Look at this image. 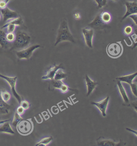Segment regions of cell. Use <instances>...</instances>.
Here are the masks:
<instances>
[{
	"instance_id": "1",
	"label": "cell",
	"mask_w": 137,
	"mask_h": 146,
	"mask_svg": "<svg viewBox=\"0 0 137 146\" xmlns=\"http://www.w3.org/2000/svg\"><path fill=\"white\" fill-rule=\"evenodd\" d=\"M63 42H70L75 43L74 37L69 28L67 19H63L61 21L57 31V38L55 46Z\"/></svg>"
},
{
	"instance_id": "2",
	"label": "cell",
	"mask_w": 137,
	"mask_h": 146,
	"mask_svg": "<svg viewBox=\"0 0 137 146\" xmlns=\"http://www.w3.org/2000/svg\"><path fill=\"white\" fill-rule=\"evenodd\" d=\"M31 36L25 31H18L15 35L12 49H23L27 47L30 44Z\"/></svg>"
},
{
	"instance_id": "3",
	"label": "cell",
	"mask_w": 137,
	"mask_h": 146,
	"mask_svg": "<svg viewBox=\"0 0 137 146\" xmlns=\"http://www.w3.org/2000/svg\"><path fill=\"white\" fill-rule=\"evenodd\" d=\"M106 52L111 58H118L123 53V46L120 42L109 43L106 48Z\"/></svg>"
},
{
	"instance_id": "4",
	"label": "cell",
	"mask_w": 137,
	"mask_h": 146,
	"mask_svg": "<svg viewBox=\"0 0 137 146\" xmlns=\"http://www.w3.org/2000/svg\"><path fill=\"white\" fill-rule=\"evenodd\" d=\"M18 132L22 135L30 134L33 129V125L30 119H22L16 126Z\"/></svg>"
},
{
	"instance_id": "5",
	"label": "cell",
	"mask_w": 137,
	"mask_h": 146,
	"mask_svg": "<svg viewBox=\"0 0 137 146\" xmlns=\"http://www.w3.org/2000/svg\"><path fill=\"white\" fill-rule=\"evenodd\" d=\"M0 78L4 79L8 83L9 85L11 88L12 92L14 96L17 100L19 103H20L21 102L22 100L21 97L18 94L15 89L16 83L17 80V77H12L7 76L3 75L0 74Z\"/></svg>"
},
{
	"instance_id": "6",
	"label": "cell",
	"mask_w": 137,
	"mask_h": 146,
	"mask_svg": "<svg viewBox=\"0 0 137 146\" xmlns=\"http://www.w3.org/2000/svg\"><path fill=\"white\" fill-rule=\"evenodd\" d=\"M40 47L39 45H32L24 50L18 51L16 54L20 60H28L32 56L34 51Z\"/></svg>"
},
{
	"instance_id": "7",
	"label": "cell",
	"mask_w": 137,
	"mask_h": 146,
	"mask_svg": "<svg viewBox=\"0 0 137 146\" xmlns=\"http://www.w3.org/2000/svg\"><path fill=\"white\" fill-rule=\"evenodd\" d=\"M82 33L86 45L90 48H92V41L94 31L92 29L88 28H82Z\"/></svg>"
},
{
	"instance_id": "8",
	"label": "cell",
	"mask_w": 137,
	"mask_h": 146,
	"mask_svg": "<svg viewBox=\"0 0 137 146\" xmlns=\"http://www.w3.org/2000/svg\"><path fill=\"white\" fill-rule=\"evenodd\" d=\"M126 13L123 16L122 20L125 19L127 17H128L132 15L137 14V4L136 2L127 1L126 3Z\"/></svg>"
},
{
	"instance_id": "9",
	"label": "cell",
	"mask_w": 137,
	"mask_h": 146,
	"mask_svg": "<svg viewBox=\"0 0 137 146\" xmlns=\"http://www.w3.org/2000/svg\"><path fill=\"white\" fill-rule=\"evenodd\" d=\"M1 11L2 14L3 22H5L11 19H14L18 17V14L16 11L12 10L7 7L2 9Z\"/></svg>"
},
{
	"instance_id": "10",
	"label": "cell",
	"mask_w": 137,
	"mask_h": 146,
	"mask_svg": "<svg viewBox=\"0 0 137 146\" xmlns=\"http://www.w3.org/2000/svg\"><path fill=\"white\" fill-rule=\"evenodd\" d=\"M109 97H107L105 99L98 102H92V104L96 106L102 113V116H106V110L109 102Z\"/></svg>"
},
{
	"instance_id": "11",
	"label": "cell",
	"mask_w": 137,
	"mask_h": 146,
	"mask_svg": "<svg viewBox=\"0 0 137 146\" xmlns=\"http://www.w3.org/2000/svg\"><path fill=\"white\" fill-rule=\"evenodd\" d=\"M60 68H62V65H55L54 66L52 67L49 69V70L47 72L46 75L42 77V79L53 80L54 79L56 72Z\"/></svg>"
},
{
	"instance_id": "12",
	"label": "cell",
	"mask_w": 137,
	"mask_h": 146,
	"mask_svg": "<svg viewBox=\"0 0 137 146\" xmlns=\"http://www.w3.org/2000/svg\"><path fill=\"white\" fill-rule=\"evenodd\" d=\"M86 86L87 89V93L86 96H88L93 92V90L96 88L97 84L96 82L90 79V78L87 75L86 76Z\"/></svg>"
},
{
	"instance_id": "13",
	"label": "cell",
	"mask_w": 137,
	"mask_h": 146,
	"mask_svg": "<svg viewBox=\"0 0 137 146\" xmlns=\"http://www.w3.org/2000/svg\"><path fill=\"white\" fill-rule=\"evenodd\" d=\"M11 106L4 101L1 96L0 91V114H7L9 112V109Z\"/></svg>"
},
{
	"instance_id": "14",
	"label": "cell",
	"mask_w": 137,
	"mask_h": 146,
	"mask_svg": "<svg viewBox=\"0 0 137 146\" xmlns=\"http://www.w3.org/2000/svg\"><path fill=\"white\" fill-rule=\"evenodd\" d=\"M53 80L52 84L55 88L61 90V91L63 92H66L68 90V86L65 84L61 80Z\"/></svg>"
},
{
	"instance_id": "15",
	"label": "cell",
	"mask_w": 137,
	"mask_h": 146,
	"mask_svg": "<svg viewBox=\"0 0 137 146\" xmlns=\"http://www.w3.org/2000/svg\"><path fill=\"white\" fill-rule=\"evenodd\" d=\"M9 44L6 39V33L0 28V46L2 48L5 49L9 47Z\"/></svg>"
},
{
	"instance_id": "16",
	"label": "cell",
	"mask_w": 137,
	"mask_h": 146,
	"mask_svg": "<svg viewBox=\"0 0 137 146\" xmlns=\"http://www.w3.org/2000/svg\"><path fill=\"white\" fill-rule=\"evenodd\" d=\"M9 121L4 123L0 127V133H7V134L14 135V131L12 129Z\"/></svg>"
},
{
	"instance_id": "17",
	"label": "cell",
	"mask_w": 137,
	"mask_h": 146,
	"mask_svg": "<svg viewBox=\"0 0 137 146\" xmlns=\"http://www.w3.org/2000/svg\"><path fill=\"white\" fill-rule=\"evenodd\" d=\"M137 75V73L136 72V73L131 74L120 77L117 78V79L119 80L121 82L127 83L130 85L132 84L133 80L135 78Z\"/></svg>"
},
{
	"instance_id": "18",
	"label": "cell",
	"mask_w": 137,
	"mask_h": 146,
	"mask_svg": "<svg viewBox=\"0 0 137 146\" xmlns=\"http://www.w3.org/2000/svg\"><path fill=\"white\" fill-rule=\"evenodd\" d=\"M23 21L22 18L21 17H18L13 19L11 21L7 23L6 24L4 25L1 28L4 29L6 28L9 25L12 24L15 25V26H21L23 23Z\"/></svg>"
},
{
	"instance_id": "19",
	"label": "cell",
	"mask_w": 137,
	"mask_h": 146,
	"mask_svg": "<svg viewBox=\"0 0 137 146\" xmlns=\"http://www.w3.org/2000/svg\"><path fill=\"white\" fill-rule=\"evenodd\" d=\"M118 86L119 91H120V94L122 95L124 102H125L126 103H129V100L128 98V96H127V94H126L125 89L122 86V83L120 80L118 81Z\"/></svg>"
},
{
	"instance_id": "20",
	"label": "cell",
	"mask_w": 137,
	"mask_h": 146,
	"mask_svg": "<svg viewBox=\"0 0 137 146\" xmlns=\"http://www.w3.org/2000/svg\"><path fill=\"white\" fill-rule=\"evenodd\" d=\"M100 18L102 23H109L111 20V15L107 12H104L100 14Z\"/></svg>"
},
{
	"instance_id": "21",
	"label": "cell",
	"mask_w": 137,
	"mask_h": 146,
	"mask_svg": "<svg viewBox=\"0 0 137 146\" xmlns=\"http://www.w3.org/2000/svg\"><path fill=\"white\" fill-rule=\"evenodd\" d=\"M98 145L100 146H112L118 145V143H115L111 140H100L97 142Z\"/></svg>"
},
{
	"instance_id": "22",
	"label": "cell",
	"mask_w": 137,
	"mask_h": 146,
	"mask_svg": "<svg viewBox=\"0 0 137 146\" xmlns=\"http://www.w3.org/2000/svg\"><path fill=\"white\" fill-rule=\"evenodd\" d=\"M67 77V74L66 73L63 72L62 68L59 69L55 74L54 77V80H62L63 79Z\"/></svg>"
},
{
	"instance_id": "23",
	"label": "cell",
	"mask_w": 137,
	"mask_h": 146,
	"mask_svg": "<svg viewBox=\"0 0 137 146\" xmlns=\"http://www.w3.org/2000/svg\"><path fill=\"white\" fill-rule=\"evenodd\" d=\"M52 140H53V137H52L44 138L36 144L35 146H46L48 144L50 143Z\"/></svg>"
},
{
	"instance_id": "24",
	"label": "cell",
	"mask_w": 137,
	"mask_h": 146,
	"mask_svg": "<svg viewBox=\"0 0 137 146\" xmlns=\"http://www.w3.org/2000/svg\"><path fill=\"white\" fill-rule=\"evenodd\" d=\"M22 119H23V118H21L20 114H19L16 111L15 113L14 116L13 120V125L14 127H16L18 123H19L20 121L22 120Z\"/></svg>"
},
{
	"instance_id": "25",
	"label": "cell",
	"mask_w": 137,
	"mask_h": 146,
	"mask_svg": "<svg viewBox=\"0 0 137 146\" xmlns=\"http://www.w3.org/2000/svg\"><path fill=\"white\" fill-rule=\"evenodd\" d=\"M1 96L2 98L5 102H7L11 98V94L9 93L8 92L5 90H2L1 91Z\"/></svg>"
},
{
	"instance_id": "26",
	"label": "cell",
	"mask_w": 137,
	"mask_h": 146,
	"mask_svg": "<svg viewBox=\"0 0 137 146\" xmlns=\"http://www.w3.org/2000/svg\"><path fill=\"white\" fill-rule=\"evenodd\" d=\"M103 23L100 18V14L97 16L95 18V19L92 21V23H90V25H92V26H99L100 24Z\"/></svg>"
},
{
	"instance_id": "27",
	"label": "cell",
	"mask_w": 137,
	"mask_h": 146,
	"mask_svg": "<svg viewBox=\"0 0 137 146\" xmlns=\"http://www.w3.org/2000/svg\"><path fill=\"white\" fill-rule=\"evenodd\" d=\"M15 38V35L13 33H8L6 34V39L8 42H13Z\"/></svg>"
},
{
	"instance_id": "28",
	"label": "cell",
	"mask_w": 137,
	"mask_h": 146,
	"mask_svg": "<svg viewBox=\"0 0 137 146\" xmlns=\"http://www.w3.org/2000/svg\"><path fill=\"white\" fill-rule=\"evenodd\" d=\"M97 4L98 8L101 9L104 7L107 4V0H94Z\"/></svg>"
},
{
	"instance_id": "29",
	"label": "cell",
	"mask_w": 137,
	"mask_h": 146,
	"mask_svg": "<svg viewBox=\"0 0 137 146\" xmlns=\"http://www.w3.org/2000/svg\"><path fill=\"white\" fill-rule=\"evenodd\" d=\"M133 29L132 26L128 25V26H126L124 28V33L125 35H130L132 34L133 32Z\"/></svg>"
},
{
	"instance_id": "30",
	"label": "cell",
	"mask_w": 137,
	"mask_h": 146,
	"mask_svg": "<svg viewBox=\"0 0 137 146\" xmlns=\"http://www.w3.org/2000/svg\"><path fill=\"white\" fill-rule=\"evenodd\" d=\"M20 104L21 106L24 110L28 109L30 106V104L28 102L25 100H21Z\"/></svg>"
},
{
	"instance_id": "31",
	"label": "cell",
	"mask_w": 137,
	"mask_h": 146,
	"mask_svg": "<svg viewBox=\"0 0 137 146\" xmlns=\"http://www.w3.org/2000/svg\"><path fill=\"white\" fill-rule=\"evenodd\" d=\"M12 0H0V9H3L6 7L7 4Z\"/></svg>"
},
{
	"instance_id": "32",
	"label": "cell",
	"mask_w": 137,
	"mask_h": 146,
	"mask_svg": "<svg viewBox=\"0 0 137 146\" xmlns=\"http://www.w3.org/2000/svg\"><path fill=\"white\" fill-rule=\"evenodd\" d=\"M7 33H13L15 30L16 26L14 25H9L7 27Z\"/></svg>"
},
{
	"instance_id": "33",
	"label": "cell",
	"mask_w": 137,
	"mask_h": 146,
	"mask_svg": "<svg viewBox=\"0 0 137 146\" xmlns=\"http://www.w3.org/2000/svg\"><path fill=\"white\" fill-rule=\"evenodd\" d=\"M131 90L133 94L135 96L137 97V85L136 84H132L130 85Z\"/></svg>"
},
{
	"instance_id": "34",
	"label": "cell",
	"mask_w": 137,
	"mask_h": 146,
	"mask_svg": "<svg viewBox=\"0 0 137 146\" xmlns=\"http://www.w3.org/2000/svg\"><path fill=\"white\" fill-rule=\"evenodd\" d=\"M129 17L132 20L135 25H137V14L132 15H130Z\"/></svg>"
},
{
	"instance_id": "35",
	"label": "cell",
	"mask_w": 137,
	"mask_h": 146,
	"mask_svg": "<svg viewBox=\"0 0 137 146\" xmlns=\"http://www.w3.org/2000/svg\"><path fill=\"white\" fill-rule=\"evenodd\" d=\"M24 110H25L21 106H20L17 109L16 112L20 115V114H23Z\"/></svg>"
},
{
	"instance_id": "36",
	"label": "cell",
	"mask_w": 137,
	"mask_h": 146,
	"mask_svg": "<svg viewBox=\"0 0 137 146\" xmlns=\"http://www.w3.org/2000/svg\"><path fill=\"white\" fill-rule=\"evenodd\" d=\"M74 17L76 19L79 20L80 19L81 16L80 14L79 13L77 12L76 13H74Z\"/></svg>"
},
{
	"instance_id": "37",
	"label": "cell",
	"mask_w": 137,
	"mask_h": 146,
	"mask_svg": "<svg viewBox=\"0 0 137 146\" xmlns=\"http://www.w3.org/2000/svg\"><path fill=\"white\" fill-rule=\"evenodd\" d=\"M9 120H0V125H2V124H3L4 123H5V122H8V121H9Z\"/></svg>"
},
{
	"instance_id": "38",
	"label": "cell",
	"mask_w": 137,
	"mask_h": 146,
	"mask_svg": "<svg viewBox=\"0 0 137 146\" xmlns=\"http://www.w3.org/2000/svg\"><path fill=\"white\" fill-rule=\"evenodd\" d=\"M127 129V130H128V131H132V132H133V133H135L137 135V134H136V133H137L136 131H132V130H131V129H129L128 128H127V129Z\"/></svg>"
},
{
	"instance_id": "39",
	"label": "cell",
	"mask_w": 137,
	"mask_h": 146,
	"mask_svg": "<svg viewBox=\"0 0 137 146\" xmlns=\"http://www.w3.org/2000/svg\"><path fill=\"white\" fill-rule=\"evenodd\" d=\"M111 1H118V0H111Z\"/></svg>"
},
{
	"instance_id": "40",
	"label": "cell",
	"mask_w": 137,
	"mask_h": 146,
	"mask_svg": "<svg viewBox=\"0 0 137 146\" xmlns=\"http://www.w3.org/2000/svg\"><path fill=\"white\" fill-rule=\"evenodd\" d=\"M1 20V15H0V21Z\"/></svg>"
}]
</instances>
